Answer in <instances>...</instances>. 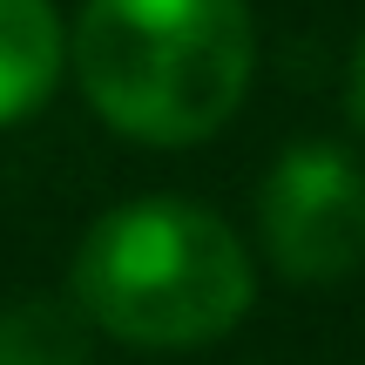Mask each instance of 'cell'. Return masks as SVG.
<instances>
[{"instance_id":"obj_1","label":"cell","mask_w":365,"mask_h":365,"mask_svg":"<svg viewBox=\"0 0 365 365\" xmlns=\"http://www.w3.org/2000/svg\"><path fill=\"white\" fill-rule=\"evenodd\" d=\"M68 61L115 135L190 149L244 108L257 27L244 0H81Z\"/></svg>"},{"instance_id":"obj_2","label":"cell","mask_w":365,"mask_h":365,"mask_svg":"<svg viewBox=\"0 0 365 365\" xmlns=\"http://www.w3.org/2000/svg\"><path fill=\"white\" fill-rule=\"evenodd\" d=\"M68 298L129 352H196L244 325L257 264L217 210L190 196H135L88 223Z\"/></svg>"},{"instance_id":"obj_3","label":"cell","mask_w":365,"mask_h":365,"mask_svg":"<svg viewBox=\"0 0 365 365\" xmlns=\"http://www.w3.org/2000/svg\"><path fill=\"white\" fill-rule=\"evenodd\" d=\"M264 257L291 284H339L365 264V163L345 143H291L257 190Z\"/></svg>"},{"instance_id":"obj_4","label":"cell","mask_w":365,"mask_h":365,"mask_svg":"<svg viewBox=\"0 0 365 365\" xmlns=\"http://www.w3.org/2000/svg\"><path fill=\"white\" fill-rule=\"evenodd\" d=\"M68 61V27L54 0H0V129L27 122L54 95Z\"/></svg>"},{"instance_id":"obj_5","label":"cell","mask_w":365,"mask_h":365,"mask_svg":"<svg viewBox=\"0 0 365 365\" xmlns=\"http://www.w3.org/2000/svg\"><path fill=\"white\" fill-rule=\"evenodd\" d=\"M95 325L75 298H14L0 304V365H88Z\"/></svg>"},{"instance_id":"obj_6","label":"cell","mask_w":365,"mask_h":365,"mask_svg":"<svg viewBox=\"0 0 365 365\" xmlns=\"http://www.w3.org/2000/svg\"><path fill=\"white\" fill-rule=\"evenodd\" d=\"M345 115H352V129L365 135V34L352 48V68H345Z\"/></svg>"}]
</instances>
